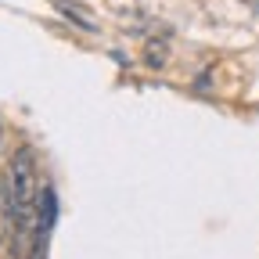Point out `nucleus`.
Listing matches in <instances>:
<instances>
[{
	"instance_id": "2",
	"label": "nucleus",
	"mask_w": 259,
	"mask_h": 259,
	"mask_svg": "<svg viewBox=\"0 0 259 259\" xmlns=\"http://www.w3.org/2000/svg\"><path fill=\"white\" fill-rule=\"evenodd\" d=\"M11 238V198H8V180H0V255L8 252Z\"/></svg>"
},
{
	"instance_id": "1",
	"label": "nucleus",
	"mask_w": 259,
	"mask_h": 259,
	"mask_svg": "<svg viewBox=\"0 0 259 259\" xmlns=\"http://www.w3.org/2000/svg\"><path fill=\"white\" fill-rule=\"evenodd\" d=\"M8 198H11V238L8 259H36L40 255V180L29 148H18L8 169Z\"/></svg>"
}]
</instances>
